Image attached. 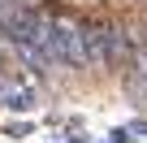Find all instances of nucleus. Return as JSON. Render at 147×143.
Masks as SVG:
<instances>
[{"mask_svg":"<svg viewBox=\"0 0 147 143\" xmlns=\"http://www.w3.org/2000/svg\"><path fill=\"white\" fill-rule=\"evenodd\" d=\"M121 83H125V96L130 100H147V43L134 48L130 65L121 69Z\"/></svg>","mask_w":147,"mask_h":143,"instance_id":"7ed1b4c3","label":"nucleus"},{"mask_svg":"<svg viewBox=\"0 0 147 143\" xmlns=\"http://www.w3.org/2000/svg\"><path fill=\"white\" fill-rule=\"evenodd\" d=\"M35 130V121H5V139H26Z\"/></svg>","mask_w":147,"mask_h":143,"instance_id":"39448f33","label":"nucleus"},{"mask_svg":"<svg viewBox=\"0 0 147 143\" xmlns=\"http://www.w3.org/2000/svg\"><path fill=\"white\" fill-rule=\"evenodd\" d=\"M13 87H18V78L9 74V69H5V61H0V100H5V96H9Z\"/></svg>","mask_w":147,"mask_h":143,"instance_id":"0eeeda50","label":"nucleus"},{"mask_svg":"<svg viewBox=\"0 0 147 143\" xmlns=\"http://www.w3.org/2000/svg\"><path fill=\"white\" fill-rule=\"evenodd\" d=\"M52 143H56V139H52ZM65 143H69V139H65Z\"/></svg>","mask_w":147,"mask_h":143,"instance_id":"1a4fd4ad","label":"nucleus"},{"mask_svg":"<svg viewBox=\"0 0 147 143\" xmlns=\"http://www.w3.org/2000/svg\"><path fill=\"white\" fill-rule=\"evenodd\" d=\"M108 143H134V130L130 126H113L108 130Z\"/></svg>","mask_w":147,"mask_h":143,"instance_id":"423d86ee","label":"nucleus"},{"mask_svg":"<svg viewBox=\"0 0 147 143\" xmlns=\"http://www.w3.org/2000/svg\"><path fill=\"white\" fill-rule=\"evenodd\" d=\"M130 130H134V134H147V117H138V121H130Z\"/></svg>","mask_w":147,"mask_h":143,"instance_id":"6e6552de","label":"nucleus"},{"mask_svg":"<svg viewBox=\"0 0 147 143\" xmlns=\"http://www.w3.org/2000/svg\"><path fill=\"white\" fill-rule=\"evenodd\" d=\"M87 56H91V74H121L130 65V56H134L125 22H117V18H87Z\"/></svg>","mask_w":147,"mask_h":143,"instance_id":"f257e3e1","label":"nucleus"},{"mask_svg":"<svg viewBox=\"0 0 147 143\" xmlns=\"http://www.w3.org/2000/svg\"><path fill=\"white\" fill-rule=\"evenodd\" d=\"M35 104H39V91L26 87V83H18L5 100H0V108H5V113H35Z\"/></svg>","mask_w":147,"mask_h":143,"instance_id":"20e7f679","label":"nucleus"},{"mask_svg":"<svg viewBox=\"0 0 147 143\" xmlns=\"http://www.w3.org/2000/svg\"><path fill=\"white\" fill-rule=\"evenodd\" d=\"M56 30V61L65 69H87L91 74V56H87V18L82 13H52Z\"/></svg>","mask_w":147,"mask_h":143,"instance_id":"f03ea898","label":"nucleus"}]
</instances>
